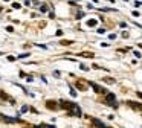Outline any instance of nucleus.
Returning a JSON list of instances; mask_svg holds the SVG:
<instances>
[{"mask_svg":"<svg viewBox=\"0 0 142 128\" xmlns=\"http://www.w3.org/2000/svg\"><path fill=\"white\" fill-rule=\"evenodd\" d=\"M104 81L106 82H110V84H115V79L113 78H104Z\"/></svg>","mask_w":142,"mask_h":128,"instance_id":"obj_10","label":"nucleus"},{"mask_svg":"<svg viewBox=\"0 0 142 128\" xmlns=\"http://www.w3.org/2000/svg\"><path fill=\"white\" fill-rule=\"evenodd\" d=\"M61 44H64V46H66V44H70V41H66V40H63V41H61Z\"/></svg>","mask_w":142,"mask_h":128,"instance_id":"obj_18","label":"nucleus"},{"mask_svg":"<svg viewBox=\"0 0 142 128\" xmlns=\"http://www.w3.org/2000/svg\"><path fill=\"white\" fill-rule=\"evenodd\" d=\"M46 107H48L49 110H57V102H54V101H48V102H46Z\"/></svg>","mask_w":142,"mask_h":128,"instance_id":"obj_6","label":"nucleus"},{"mask_svg":"<svg viewBox=\"0 0 142 128\" xmlns=\"http://www.w3.org/2000/svg\"><path fill=\"white\" fill-rule=\"evenodd\" d=\"M92 123H93L96 128H109L106 123H103V122H101L99 119H92Z\"/></svg>","mask_w":142,"mask_h":128,"instance_id":"obj_4","label":"nucleus"},{"mask_svg":"<svg viewBox=\"0 0 142 128\" xmlns=\"http://www.w3.org/2000/svg\"><path fill=\"white\" fill-rule=\"evenodd\" d=\"M12 8H14V9H20V3H17V2L12 3Z\"/></svg>","mask_w":142,"mask_h":128,"instance_id":"obj_13","label":"nucleus"},{"mask_svg":"<svg viewBox=\"0 0 142 128\" xmlns=\"http://www.w3.org/2000/svg\"><path fill=\"white\" fill-rule=\"evenodd\" d=\"M38 128H55L52 125H38Z\"/></svg>","mask_w":142,"mask_h":128,"instance_id":"obj_12","label":"nucleus"},{"mask_svg":"<svg viewBox=\"0 0 142 128\" xmlns=\"http://www.w3.org/2000/svg\"><path fill=\"white\" fill-rule=\"evenodd\" d=\"M78 18H81V17H84V12H78V15H76Z\"/></svg>","mask_w":142,"mask_h":128,"instance_id":"obj_17","label":"nucleus"},{"mask_svg":"<svg viewBox=\"0 0 142 128\" xmlns=\"http://www.w3.org/2000/svg\"><path fill=\"white\" fill-rule=\"evenodd\" d=\"M40 9H41V12H48V6H46V5H43Z\"/></svg>","mask_w":142,"mask_h":128,"instance_id":"obj_14","label":"nucleus"},{"mask_svg":"<svg viewBox=\"0 0 142 128\" xmlns=\"http://www.w3.org/2000/svg\"><path fill=\"white\" fill-rule=\"evenodd\" d=\"M137 96H139V98L142 99V91H137Z\"/></svg>","mask_w":142,"mask_h":128,"instance_id":"obj_19","label":"nucleus"},{"mask_svg":"<svg viewBox=\"0 0 142 128\" xmlns=\"http://www.w3.org/2000/svg\"><path fill=\"white\" fill-rule=\"evenodd\" d=\"M106 104L112 105L113 108H118V102H116V99H115V95H113V93H107V96H106Z\"/></svg>","mask_w":142,"mask_h":128,"instance_id":"obj_2","label":"nucleus"},{"mask_svg":"<svg viewBox=\"0 0 142 128\" xmlns=\"http://www.w3.org/2000/svg\"><path fill=\"white\" fill-rule=\"evenodd\" d=\"M127 105L133 107L134 110H142V104H137V102H133V101H127Z\"/></svg>","mask_w":142,"mask_h":128,"instance_id":"obj_5","label":"nucleus"},{"mask_svg":"<svg viewBox=\"0 0 142 128\" xmlns=\"http://www.w3.org/2000/svg\"><path fill=\"white\" fill-rule=\"evenodd\" d=\"M26 57H29V53H22V55H18V58H26Z\"/></svg>","mask_w":142,"mask_h":128,"instance_id":"obj_15","label":"nucleus"},{"mask_svg":"<svg viewBox=\"0 0 142 128\" xmlns=\"http://www.w3.org/2000/svg\"><path fill=\"white\" fill-rule=\"evenodd\" d=\"M28 108H29V107H26V105H25V107L22 108V113H26V111H28Z\"/></svg>","mask_w":142,"mask_h":128,"instance_id":"obj_16","label":"nucleus"},{"mask_svg":"<svg viewBox=\"0 0 142 128\" xmlns=\"http://www.w3.org/2000/svg\"><path fill=\"white\" fill-rule=\"evenodd\" d=\"M0 96H2V99H8V95L5 93V91H0Z\"/></svg>","mask_w":142,"mask_h":128,"instance_id":"obj_11","label":"nucleus"},{"mask_svg":"<svg viewBox=\"0 0 142 128\" xmlns=\"http://www.w3.org/2000/svg\"><path fill=\"white\" fill-rule=\"evenodd\" d=\"M90 87L96 91V93H99V95H106V88H103V87H99L98 84H95V82H90Z\"/></svg>","mask_w":142,"mask_h":128,"instance_id":"obj_3","label":"nucleus"},{"mask_svg":"<svg viewBox=\"0 0 142 128\" xmlns=\"http://www.w3.org/2000/svg\"><path fill=\"white\" fill-rule=\"evenodd\" d=\"M81 57H86V58H93V53H92V52H83V53H81Z\"/></svg>","mask_w":142,"mask_h":128,"instance_id":"obj_9","label":"nucleus"},{"mask_svg":"<svg viewBox=\"0 0 142 128\" xmlns=\"http://www.w3.org/2000/svg\"><path fill=\"white\" fill-rule=\"evenodd\" d=\"M96 20H95V18H90V20H87V26L89 28H93V26H96Z\"/></svg>","mask_w":142,"mask_h":128,"instance_id":"obj_8","label":"nucleus"},{"mask_svg":"<svg viewBox=\"0 0 142 128\" xmlns=\"http://www.w3.org/2000/svg\"><path fill=\"white\" fill-rule=\"evenodd\" d=\"M2 119H3L5 122H11V123H12V122H20L17 117H8V116H2Z\"/></svg>","mask_w":142,"mask_h":128,"instance_id":"obj_7","label":"nucleus"},{"mask_svg":"<svg viewBox=\"0 0 142 128\" xmlns=\"http://www.w3.org/2000/svg\"><path fill=\"white\" fill-rule=\"evenodd\" d=\"M60 105H61L64 110H67L70 114L81 116V110H79V107L76 104H72V102H67V101H61V102H60Z\"/></svg>","mask_w":142,"mask_h":128,"instance_id":"obj_1","label":"nucleus"}]
</instances>
